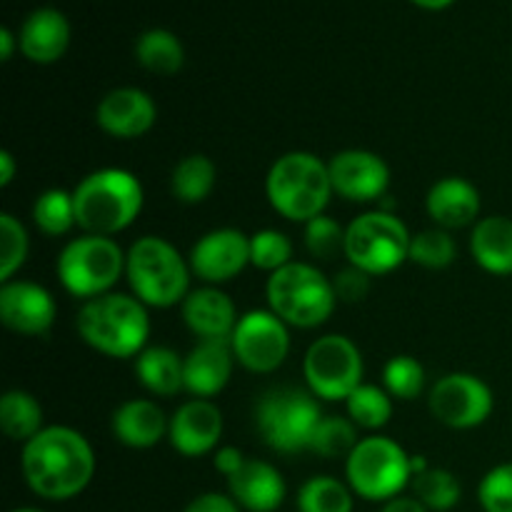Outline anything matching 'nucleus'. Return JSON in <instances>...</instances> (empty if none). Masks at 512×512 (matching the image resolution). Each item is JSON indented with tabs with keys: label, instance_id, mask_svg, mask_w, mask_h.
<instances>
[{
	"label": "nucleus",
	"instance_id": "6",
	"mask_svg": "<svg viewBox=\"0 0 512 512\" xmlns=\"http://www.w3.org/2000/svg\"><path fill=\"white\" fill-rule=\"evenodd\" d=\"M268 310H273L290 328H320L333 315V280L310 263H290L270 273L265 285Z\"/></svg>",
	"mask_w": 512,
	"mask_h": 512
},
{
	"label": "nucleus",
	"instance_id": "16",
	"mask_svg": "<svg viewBox=\"0 0 512 512\" xmlns=\"http://www.w3.org/2000/svg\"><path fill=\"white\" fill-rule=\"evenodd\" d=\"M58 315L53 295L30 280H8L0 285V323L18 335H48Z\"/></svg>",
	"mask_w": 512,
	"mask_h": 512
},
{
	"label": "nucleus",
	"instance_id": "10",
	"mask_svg": "<svg viewBox=\"0 0 512 512\" xmlns=\"http://www.w3.org/2000/svg\"><path fill=\"white\" fill-rule=\"evenodd\" d=\"M410 230L395 213L370 210L345 228V258L368 275L393 273L410 260Z\"/></svg>",
	"mask_w": 512,
	"mask_h": 512
},
{
	"label": "nucleus",
	"instance_id": "12",
	"mask_svg": "<svg viewBox=\"0 0 512 512\" xmlns=\"http://www.w3.org/2000/svg\"><path fill=\"white\" fill-rule=\"evenodd\" d=\"M288 328L273 310H248L240 315L230 338L235 363L258 375L275 373L290 353Z\"/></svg>",
	"mask_w": 512,
	"mask_h": 512
},
{
	"label": "nucleus",
	"instance_id": "33",
	"mask_svg": "<svg viewBox=\"0 0 512 512\" xmlns=\"http://www.w3.org/2000/svg\"><path fill=\"white\" fill-rule=\"evenodd\" d=\"M413 498H418L430 512H450L463 498L458 478L445 468H428L425 473L415 475Z\"/></svg>",
	"mask_w": 512,
	"mask_h": 512
},
{
	"label": "nucleus",
	"instance_id": "48",
	"mask_svg": "<svg viewBox=\"0 0 512 512\" xmlns=\"http://www.w3.org/2000/svg\"><path fill=\"white\" fill-rule=\"evenodd\" d=\"M10 512H45V510H40V508H15Z\"/></svg>",
	"mask_w": 512,
	"mask_h": 512
},
{
	"label": "nucleus",
	"instance_id": "41",
	"mask_svg": "<svg viewBox=\"0 0 512 512\" xmlns=\"http://www.w3.org/2000/svg\"><path fill=\"white\" fill-rule=\"evenodd\" d=\"M370 278L373 275H368L365 270L355 268V265L348 263V268L338 270L335 273L333 280V290H335V298H338V303H360V300L368 298L370 293Z\"/></svg>",
	"mask_w": 512,
	"mask_h": 512
},
{
	"label": "nucleus",
	"instance_id": "15",
	"mask_svg": "<svg viewBox=\"0 0 512 512\" xmlns=\"http://www.w3.org/2000/svg\"><path fill=\"white\" fill-rule=\"evenodd\" d=\"M333 193L350 203H378L390 188V168L370 150L350 148L333 155L328 163Z\"/></svg>",
	"mask_w": 512,
	"mask_h": 512
},
{
	"label": "nucleus",
	"instance_id": "39",
	"mask_svg": "<svg viewBox=\"0 0 512 512\" xmlns=\"http://www.w3.org/2000/svg\"><path fill=\"white\" fill-rule=\"evenodd\" d=\"M305 248L315 260H335L345 255V228L330 215H318L305 223Z\"/></svg>",
	"mask_w": 512,
	"mask_h": 512
},
{
	"label": "nucleus",
	"instance_id": "27",
	"mask_svg": "<svg viewBox=\"0 0 512 512\" xmlns=\"http://www.w3.org/2000/svg\"><path fill=\"white\" fill-rule=\"evenodd\" d=\"M0 430L13 443H28L43 430V405L25 390H8L0 398Z\"/></svg>",
	"mask_w": 512,
	"mask_h": 512
},
{
	"label": "nucleus",
	"instance_id": "25",
	"mask_svg": "<svg viewBox=\"0 0 512 512\" xmlns=\"http://www.w3.org/2000/svg\"><path fill=\"white\" fill-rule=\"evenodd\" d=\"M470 255L493 275H512V218L490 215L475 223L470 235Z\"/></svg>",
	"mask_w": 512,
	"mask_h": 512
},
{
	"label": "nucleus",
	"instance_id": "38",
	"mask_svg": "<svg viewBox=\"0 0 512 512\" xmlns=\"http://www.w3.org/2000/svg\"><path fill=\"white\" fill-rule=\"evenodd\" d=\"M290 263H293V243L288 235L275 228H265L250 235V265L253 268L275 273Z\"/></svg>",
	"mask_w": 512,
	"mask_h": 512
},
{
	"label": "nucleus",
	"instance_id": "45",
	"mask_svg": "<svg viewBox=\"0 0 512 512\" xmlns=\"http://www.w3.org/2000/svg\"><path fill=\"white\" fill-rule=\"evenodd\" d=\"M13 178H15V158L8 153V150H3V153H0V185L8 188V185L13 183Z\"/></svg>",
	"mask_w": 512,
	"mask_h": 512
},
{
	"label": "nucleus",
	"instance_id": "32",
	"mask_svg": "<svg viewBox=\"0 0 512 512\" xmlns=\"http://www.w3.org/2000/svg\"><path fill=\"white\" fill-rule=\"evenodd\" d=\"M33 223L48 238H60V235L70 233V228L78 225L73 193L63 188H50L40 193L33 203Z\"/></svg>",
	"mask_w": 512,
	"mask_h": 512
},
{
	"label": "nucleus",
	"instance_id": "14",
	"mask_svg": "<svg viewBox=\"0 0 512 512\" xmlns=\"http://www.w3.org/2000/svg\"><path fill=\"white\" fill-rule=\"evenodd\" d=\"M190 270L205 285H223L238 278L250 265V235L235 228L205 233L190 250Z\"/></svg>",
	"mask_w": 512,
	"mask_h": 512
},
{
	"label": "nucleus",
	"instance_id": "4",
	"mask_svg": "<svg viewBox=\"0 0 512 512\" xmlns=\"http://www.w3.org/2000/svg\"><path fill=\"white\" fill-rule=\"evenodd\" d=\"M265 195L275 213L293 223H308L325 213L333 193L330 170L325 160L308 150L285 153L270 165L265 178Z\"/></svg>",
	"mask_w": 512,
	"mask_h": 512
},
{
	"label": "nucleus",
	"instance_id": "29",
	"mask_svg": "<svg viewBox=\"0 0 512 512\" xmlns=\"http://www.w3.org/2000/svg\"><path fill=\"white\" fill-rule=\"evenodd\" d=\"M135 58L145 70L155 75H175L185 63L183 43L165 28L145 30L135 43Z\"/></svg>",
	"mask_w": 512,
	"mask_h": 512
},
{
	"label": "nucleus",
	"instance_id": "47",
	"mask_svg": "<svg viewBox=\"0 0 512 512\" xmlns=\"http://www.w3.org/2000/svg\"><path fill=\"white\" fill-rule=\"evenodd\" d=\"M415 5H420V8L425 10H443L448 8V5H453L455 0H413Z\"/></svg>",
	"mask_w": 512,
	"mask_h": 512
},
{
	"label": "nucleus",
	"instance_id": "46",
	"mask_svg": "<svg viewBox=\"0 0 512 512\" xmlns=\"http://www.w3.org/2000/svg\"><path fill=\"white\" fill-rule=\"evenodd\" d=\"M15 50V35L10 28H0V60L13 58Z\"/></svg>",
	"mask_w": 512,
	"mask_h": 512
},
{
	"label": "nucleus",
	"instance_id": "3",
	"mask_svg": "<svg viewBox=\"0 0 512 512\" xmlns=\"http://www.w3.org/2000/svg\"><path fill=\"white\" fill-rule=\"evenodd\" d=\"M85 345L108 358H138L150 338L148 305L128 293H105L85 300L75 315Z\"/></svg>",
	"mask_w": 512,
	"mask_h": 512
},
{
	"label": "nucleus",
	"instance_id": "1",
	"mask_svg": "<svg viewBox=\"0 0 512 512\" xmlns=\"http://www.w3.org/2000/svg\"><path fill=\"white\" fill-rule=\"evenodd\" d=\"M20 470L38 498L63 503L90 485L95 453L83 433L68 425H50L23 445Z\"/></svg>",
	"mask_w": 512,
	"mask_h": 512
},
{
	"label": "nucleus",
	"instance_id": "8",
	"mask_svg": "<svg viewBox=\"0 0 512 512\" xmlns=\"http://www.w3.org/2000/svg\"><path fill=\"white\" fill-rule=\"evenodd\" d=\"M413 455L395 440L383 435L360 438L353 453L345 460V478L350 490L368 503H388L400 498L405 488L413 483Z\"/></svg>",
	"mask_w": 512,
	"mask_h": 512
},
{
	"label": "nucleus",
	"instance_id": "18",
	"mask_svg": "<svg viewBox=\"0 0 512 512\" xmlns=\"http://www.w3.org/2000/svg\"><path fill=\"white\" fill-rule=\"evenodd\" d=\"M158 118L153 98L140 88H115L100 98L95 123L118 140H133L148 133Z\"/></svg>",
	"mask_w": 512,
	"mask_h": 512
},
{
	"label": "nucleus",
	"instance_id": "13",
	"mask_svg": "<svg viewBox=\"0 0 512 512\" xmlns=\"http://www.w3.org/2000/svg\"><path fill=\"white\" fill-rule=\"evenodd\" d=\"M430 413L453 430H473L493 415L495 398L485 380L470 373H450L430 390Z\"/></svg>",
	"mask_w": 512,
	"mask_h": 512
},
{
	"label": "nucleus",
	"instance_id": "2",
	"mask_svg": "<svg viewBox=\"0 0 512 512\" xmlns=\"http://www.w3.org/2000/svg\"><path fill=\"white\" fill-rule=\"evenodd\" d=\"M73 200L75 220L83 233L113 238L135 223L145 193L130 170L100 168L75 185Z\"/></svg>",
	"mask_w": 512,
	"mask_h": 512
},
{
	"label": "nucleus",
	"instance_id": "23",
	"mask_svg": "<svg viewBox=\"0 0 512 512\" xmlns=\"http://www.w3.org/2000/svg\"><path fill=\"white\" fill-rule=\"evenodd\" d=\"M480 190L465 178H443L430 188L425 208L433 223L443 230L468 228L480 215Z\"/></svg>",
	"mask_w": 512,
	"mask_h": 512
},
{
	"label": "nucleus",
	"instance_id": "7",
	"mask_svg": "<svg viewBox=\"0 0 512 512\" xmlns=\"http://www.w3.org/2000/svg\"><path fill=\"white\" fill-rule=\"evenodd\" d=\"M323 420L318 398L310 390L275 388L255 405V428L270 450L295 455L310 450L315 428Z\"/></svg>",
	"mask_w": 512,
	"mask_h": 512
},
{
	"label": "nucleus",
	"instance_id": "44",
	"mask_svg": "<svg viewBox=\"0 0 512 512\" xmlns=\"http://www.w3.org/2000/svg\"><path fill=\"white\" fill-rule=\"evenodd\" d=\"M380 512H430V510L425 508L418 498H405V495H400V498H393L388 500V503H383V510Z\"/></svg>",
	"mask_w": 512,
	"mask_h": 512
},
{
	"label": "nucleus",
	"instance_id": "11",
	"mask_svg": "<svg viewBox=\"0 0 512 512\" xmlns=\"http://www.w3.org/2000/svg\"><path fill=\"white\" fill-rule=\"evenodd\" d=\"M363 355L358 345L338 333L323 335L308 348L303 375L308 390L328 403H345L358 385H363Z\"/></svg>",
	"mask_w": 512,
	"mask_h": 512
},
{
	"label": "nucleus",
	"instance_id": "21",
	"mask_svg": "<svg viewBox=\"0 0 512 512\" xmlns=\"http://www.w3.org/2000/svg\"><path fill=\"white\" fill-rule=\"evenodd\" d=\"M230 498L248 512H275L285 503V480L275 465L265 460H245L243 468L228 478Z\"/></svg>",
	"mask_w": 512,
	"mask_h": 512
},
{
	"label": "nucleus",
	"instance_id": "24",
	"mask_svg": "<svg viewBox=\"0 0 512 512\" xmlns=\"http://www.w3.org/2000/svg\"><path fill=\"white\" fill-rule=\"evenodd\" d=\"M110 428H113L118 443L128 445L133 450H148L155 448L168 435L170 420L165 418L163 408L158 403L135 398L125 400L120 408H115Z\"/></svg>",
	"mask_w": 512,
	"mask_h": 512
},
{
	"label": "nucleus",
	"instance_id": "34",
	"mask_svg": "<svg viewBox=\"0 0 512 512\" xmlns=\"http://www.w3.org/2000/svg\"><path fill=\"white\" fill-rule=\"evenodd\" d=\"M358 443V425L353 420L340 418V415H323L310 440V450L325 460H348Z\"/></svg>",
	"mask_w": 512,
	"mask_h": 512
},
{
	"label": "nucleus",
	"instance_id": "20",
	"mask_svg": "<svg viewBox=\"0 0 512 512\" xmlns=\"http://www.w3.org/2000/svg\"><path fill=\"white\" fill-rule=\"evenodd\" d=\"M183 323L198 340H230L238 325L235 303L218 285H203L190 290L188 298L180 305Z\"/></svg>",
	"mask_w": 512,
	"mask_h": 512
},
{
	"label": "nucleus",
	"instance_id": "31",
	"mask_svg": "<svg viewBox=\"0 0 512 512\" xmlns=\"http://www.w3.org/2000/svg\"><path fill=\"white\" fill-rule=\"evenodd\" d=\"M348 418L363 430H380L393 418V398L380 385L363 383L345 400Z\"/></svg>",
	"mask_w": 512,
	"mask_h": 512
},
{
	"label": "nucleus",
	"instance_id": "17",
	"mask_svg": "<svg viewBox=\"0 0 512 512\" xmlns=\"http://www.w3.org/2000/svg\"><path fill=\"white\" fill-rule=\"evenodd\" d=\"M223 413L215 403L203 398H193L180 405L170 418L168 440L175 453L185 458L215 453L223 438Z\"/></svg>",
	"mask_w": 512,
	"mask_h": 512
},
{
	"label": "nucleus",
	"instance_id": "42",
	"mask_svg": "<svg viewBox=\"0 0 512 512\" xmlns=\"http://www.w3.org/2000/svg\"><path fill=\"white\" fill-rule=\"evenodd\" d=\"M183 512H240V505L230 495L203 493L190 500Z\"/></svg>",
	"mask_w": 512,
	"mask_h": 512
},
{
	"label": "nucleus",
	"instance_id": "40",
	"mask_svg": "<svg viewBox=\"0 0 512 512\" xmlns=\"http://www.w3.org/2000/svg\"><path fill=\"white\" fill-rule=\"evenodd\" d=\"M483 512H512V463H500L478 485Z\"/></svg>",
	"mask_w": 512,
	"mask_h": 512
},
{
	"label": "nucleus",
	"instance_id": "36",
	"mask_svg": "<svg viewBox=\"0 0 512 512\" xmlns=\"http://www.w3.org/2000/svg\"><path fill=\"white\" fill-rule=\"evenodd\" d=\"M30 238L25 225L15 215L0 213V283L13 280L28 258Z\"/></svg>",
	"mask_w": 512,
	"mask_h": 512
},
{
	"label": "nucleus",
	"instance_id": "9",
	"mask_svg": "<svg viewBox=\"0 0 512 512\" xmlns=\"http://www.w3.org/2000/svg\"><path fill=\"white\" fill-rule=\"evenodd\" d=\"M128 253L113 238L83 233L70 240L58 255V278L73 298L93 300L113 293L115 283L125 275Z\"/></svg>",
	"mask_w": 512,
	"mask_h": 512
},
{
	"label": "nucleus",
	"instance_id": "5",
	"mask_svg": "<svg viewBox=\"0 0 512 512\" xmlns=\"http://www.w3.org/2000/svg\"><path fill=\"white\" fill-rule=\"evenodd\" d=\"M190 275V260L165 238L145 235L128 248L125 278L135 298L148 308L183 305L190 293Z\"/></svg>",
	"mask_w": 512,
	"mask_h": 512
},
{
	"label": "nucleus",
	"instance_id": "37",
	"mask_svg": "<svg viewBox=\"0 0 512 512\" xmlns=\"http://www.w3.org/2000/svg\"><path fill=\"white\" fill-rule=\"evenodd\" d=\"M383 388L390 398L415 400L425 388V368L410 355H395L383 368Z\"/></svg>",
	"mask_w": 512,
	"mask_h": 512
},
{
	"label": "nucleus",
	"instance_id": "35",
	"mask_svg": "<svg viewBox=\"0 0 512 512\" xmlns=\"http://www.w3.org/2000/svg\"><path fill=\"white\" fill-rule=\"evenodd\" d=\"M455 255H458V245H455L453 235L443 228L420 230L410 238V260L415 265H423L430 270H443L453 265Z\"/></svg>",
	"mask_w": 512,
	"mask_h": 512
},
{
	"label": "nucleus",
	"instance_id": "22",
	"mask_svg": "<svg viewBox=\"0 0 512 512\" xmlns=\"http://www.w3.org/2000/svg\"><path fill=\"white\" fill-rule=\"evenodd\" d=\"M70 45V25L60 10L38 8L25 18L18 33V48L30 63L50 65L65 55Z\"/></svg>",
	"mask_w": 512,
	"mask_h": 512
},
{
	"label": "nucleus",
	"instance_id": "30",
	"mask_svg": "<svg viewBox=\"0 0 512 512\" xmlns=\"http://www.w3.org/2000/svg\"><path fill=\"white\" fill-rule=\"evenodd\" d=\"M298 512H353L355 493L330 475H313L298 490Z\"/></svg>",
	"mask_w": 512,
	"mask_h": 512
},
{
	"label": "nucleus",
	"instance_id": "26",
	"mask_svg": "<svg viewBox=\"0 0 512 512\" xmlns=\"http://www.w3.org/2000/svg\"><path fill=\"white\" fill-rule=\"evenodd\" d=\"M135 375H138V383L158 398H173L180 390H185L183 358L165 345L145 348L135 358Z\"/></svg>",
	"mask_w": 512,
	"mask_h": 512
},
{
	"label": "nucleus",
	"instance_id": "19",
	"mask_svg": "<svg viewBox=\"0 0 512 512\" xmlns=\"http://www.w3.org/2000/svg\"><path fill=\"white\" fill-rule=\"evenodd\" d=\"M233 365L235 355L230 340H198V345L183 358L185 390L193 398H215L230 383Z\"/></svg>",
	"mask_w": 512,
	"mask_h": 512
},
{
	"label": "nucleus",
	"instance_id": "43",
	"mask_svg": "<svg viewBox=\"0 0 512 512\" xmlns=\"http://www.w3.org/2000/svg\"><path fill=\"white\" fill-rule=\"evenodd\" d=\"M245 460L248 458L243 455V450H238L235 445H220V448L213 453L215 470H218L220 475H225V480L233 478V475L243 468Z\"/></svg>",
	"mask_w": 512,
	"mask_h": 512
},
{
	"label": "nucleus",
	"instance_id": "28",
	"mask_svg": "<svg viewBox=\"0 0 512 512\" xmlns=\"http://www.w3.org/2000/svg\"><path fill=\"white\" fill-rule=\"evenodd\" d=\"M215 180H218V170H215L213 160L208 155L195 153L175 165L173 175H170V190H173V198L180 200V203L198 205L210 198Z\"/></svg>",
	"mask_w": 512,
	"mask_h": 512
}]
</instances>
